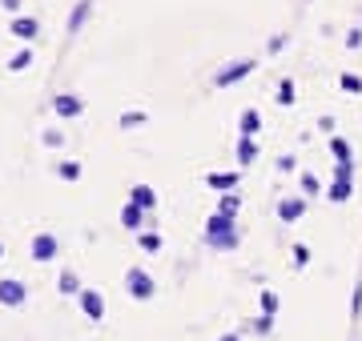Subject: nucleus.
<instances>
[{"label":"nucleus","instance_id":"nucleus-1","mask_svg":"<svg viewBox=\"0 0 362 341\" xmlns=\"http://www.w3.org/2000/svg\"><path fill=\"white\" fill-rule=\"evenodd\" d=\"M201 241H205V249H214V253H234L241 245V229H238V221H234V217H221V213H214V217L205 221Z\"/></svg>","mask_w":362,"mask_h":341},{"label":"nucleus","instance_id":"nucleus-2","mask_svg":"<svg viewBox=\"0 0 362 341\" xmlns=\"http://www.w3.org/2000/svg\"><path fill=\"white\" fill-rule=\"evenodd\" d=\"M125 293L133 297V301H153L157 297V277L141 265H129L125 269Z\"/></svg>","mask_w":362,"mask_h":341},{"label":"nucleus","instance_id":"nucleus-3","mask_svg":"<svg viewBox=\"0 0 362 341\" xmlns=\"http://www.w3.org/2000/svg\"><path fill=\"white\" fill-rule=\"evenodd\" d=\"M258 68V61L254 56H241V61H230V65H221L214 72V89H230V85H241L250 72Z\"/></svg>","mask_w":362,"mask_h":341},{"label":"nucleus","instance_id":"nucleus-4","mask_svg":"<svg viewBox=\"0 0 362 341\" xmlns=\"http://www.w3.org/2000/svg\"><path fill=\"white\" fill-rule=\"evenodd\" d=\"M0 305L4 309H24L28 305V285L21 277H0Z\"/></svg>","mask_w":362,"mask_h":341},{"label":"nucleus","instance_id":"nucleus-5","mask_svg":"<svg viewBox=\"0 0 362 341\" xmlns=\"http://www.w3.org/2000/svg\"><path fill=\"white\" fill-rule=\"evenodd\" d=\"M77 305H81V313L93 321V325H101V321H105V293H101V289L85 285V289H81V297H77Z\"/></svg>","mask_w":362,"mask_h":341},{"label":"nucleus","instance_id":"nucleus-6","mask_svg":"<svg viewBox=\"0 0 362 341\" xmlns=\"http://www.w3.org/2000/svg\"><path fill=\"white\" fill-rule=\"evenodd\" d=\"M28 253H32V261H41V265L57 261V253H61L57 233H37V237H32V245H28Z\"/></svg>","mask_w":362,"mask_h":341},{"label":"nucleus","instance_id":"nucleus-7","mask_svg":"<svg viewBox=\"0 0 362 341\" xmlns=\"http://www.w3.org/2000/svg\"><path fill=\"white\" fill-rule=\"evenodd\" d=\"M52 113L65 116V121H72V116L85 113V101H81L77 92H57V96H52Z\"/></svg>","mask_w":362,"mask_h":341},{"label":"nucleus","instance_id":"nucleus-8","mask_svg":"<svg viewBox=\"0 0 362 341\" xmlns=\"http://www.w3.org/2000/svg\"><path fill=\"white\" fill-rule=\"evenodd\" d=\"M121 225L129 229V233H141L145 225H157V221H153V213H145V209L125 201V209H121Z\"/></svg>","mask_w":362,"mask_h":341},{"label":"nucleus","instance_id":"nucleus-9","mask_svg":"<svg viewBox=\"0 0 362 341\" xmlns=\"http://www.w3.org/2000/svg\"><path fill=\"white\" fill-rule=\"evenodd\" d=\"M306 217V197H282L278 201V221L282 225H294V221H302Z\"/></svg>","mask_w":362,"mask_h":341},{"label":"nucleus","instance_id":"nucleus-10","mask_svg":"<svg viewBox=\"0 0 362 341\" xmlns=\"http://www.w3.org/2000/svg\"><path fill=\"white\" fill-rule=\"evenodd\" d=\"M350 197H354V177H334L330 189H326V201L330 205H346Z\"/></svg>","mask_w":362,"mask_h":341},{"label":"nucleus","instance_id":"nucleus-11","mask_svg":"<svg viewBox=\"0 0 362 341\" xmlns=\"http://www.w3.org/2000/svg\"><path fill=\"white\" fill-rule=\"evenodd\" d=\"M129 205H137L145 213H153L157 209V193H153V185H133L129 189Z\"/></svg>","mask_w":362,"mask_h":341},{"label":"nucleus","instance_id":"nucleus-12","mask_svg":"<svg viewBox=\"0 0 362 341\" xmlns=\"http://www.w3.org/2000/svg\"><path fill=\"white\" fill-rule=\"evenodd\" d=\"M205 185H210V189H217V197H221V193H238L241 173H210V177H205Z\"/></svg>","mask_w":362,"mask_h":341},{"label":"nucleus","instance_id":"nucleus-13","mask_svg":"<svg viewBox=\"0 0 362 341\" xmlns=\"http://www.w3.org/2000/svg\"><path fill=\"white\" fill-rule=\"evenodd\" d=\"M89 17H93V0H77V4H72V12H69V32H81Z\"/></svg>","mask_w":362,"mask_h":341},{"label":"nucleus","instance_id":"nucleus-14","mask_svg":"<svg viewBox=\"0 0 362 341\" xmlns=\"http://www.w3.org/2000/svg\"><path fill=\"white\" fill-rule=\"evenodd\" d=\"M57 289H61V297H81V277H77V269H61V277H57Z\"/></svg>","mask_w":362,"mask_h":341},{"label":"nucleus","instance_id":"nucleus-15","mask_svg":"<svg viewBox=\"0 0 362 341\" xmlns=\"http://www.w3.org/2000/svg\"><path fill=\"white\" fill-rule=\"evenodd\" d=\"M258 161V136H238V165L250 169Z\"/></svg>","mask_w":362,"mask_h":341},{"label":"nucleus","instance_id":"nucleus-16","mask_svg":"<svg viewBox=\"0 0 362 341\" xmlns=\"http://www.w3.org/2000/svg\"><path fill=\"white\" fill-rule=\"evenodd\" d=\"M238 133L241 136H258L262 133V113H258V109H245V113L238 116Z\"/></svg>","mask_w":362,"mask_h":341},{"label":"nucleus","instance_id":"nucleus-17","mask_svg":"<svg viewBox=\"0 0 362 341\" xmlns=\"http://www.w3.org/2000/svg\"><path fill=\"white\" fill-rule=\"evenodd\" d=\"M330 153H334V165H354V149L346 136H330Z\"/></svg>","mask_w":362,"mask_h":341},{"label":"nucleus","instance_id":"nucleus-18","mask_svg":"<svg viewBox=\"0 0 362 341\" xmlns=\"http://www.w3.org/2000/svg\"><path fill=\"white\" fill-rule=\"evenodd\" d=\"M12 32H17L21 41H37V32H41V21H37V17H17V21H12Z\"/></svg>","mask_w":362,"mask_h":341},{"label":"nucleus","instance_id":"nucleus-19","mask_svg":"<svg viewBox=\"0 0 362 341\" xmlns=\"http://www.w3.org/2000/svg\"><path fill=\"white\" fill-rule=\"evenodd\" d=\"M258 309H262L265 318H278V309H282V297L274 293V289H262V293H258Z\"/></svg>","mask_w":362,"mask_h":341},{"label":"nucleus","instance_id":"nucleus-20","mask_svg":"<svg viewBox=\"0 0 362 341\" xmlns=\"http://www.w3.org/2000/svg\"><path fill=\"white\" fill-rule=\"evenodd\" d=\"M245 333H254V338H270V333H274V318L258 313V318H254L250 325H245V329H241V338H245Z\"/></svg>","mask_w":362,"mask_h":341},{"label":"nucleus","instance_id":"nucleus-21","mask_svg":"<svg viewBox=\"0 0 362 341\" xmlns=\"http://www.w3.org/2000/svg\"><path fill=\"white\" fill-rule=\"evenodd\" d=\"M238 209H241L238 193H221V197H217V213H221V217H234V221H238Z\"/></svg>","mask_w":362,"mask_h":341},{"label":"nucleus","instance_id":"nucleus-22","mask_svg":"<svg viewBox=\"0 0 362 341\" xmlns=\"http://www.w3.org/2000/svg\"><path fill=\"white\" fill-rule=\"evenodd\" d=\"M298 189H302V197H306V201L322 197V181H318L314 173H302V177H298Z\"/></svg>","mask_w":362,"mask_h":341},{"label":"nucleus","instance_id":"nucleus-23","mask_svg":"<svg viewBox=\"0 0 362 341\" xmlns=\"http://www.w3.org/2000/svg\"><path fill=\"white\" fill-rule=\"evenodd\" d=\"M137 245H141L145 253H161V233H157V229H141V233H137Z\"/></svg>","mask_w":362,"mask_h":341},{"label":"nucleus","instance_id":"nucleus-24","mask_svg":"<svg viewBox=\"0 0 362 341\" xmlns=\"http://www.w3.org/2000/svg\"><path fill=\"white\" fill-rule=\"evenodd\" d=\"M310 245H302V241H298V245H290V265H294V269H306V265H310Z\"/></svg>","mask_w":362,"mask_h":341},{"label":"nucleus","instance_id":"nucleus-25","mask_svg":"<svg viewBox=\"0 0 362 341\" xmlns=\"http://www.w3.org/2000/svg\"><path fill=\"white\" fill-rule=\"evenodd\" d=\"M274 101H278V105H294V101H298V89H294V81H278V92H274Z\"/></svg>","mask_w":362,"mask_h":341},{"label":"nucleus","instance_id":"nucleus-26","mask_svg":"<svg viewBox=\"0 0 362 341\" xmlns=\"http://www.w3.org/2000/svg\"><path fill=\"white\" fill-rule=\"evenodd\" d=\"M338 85H342V92L359 96V92H362V76H359V72H342V76H338Z\"/></svg>","mask_w":362,"mask_h":341},{"label":"nucleus","instance_id":"nucleus-27","mask_svg":"<svg viewBox=\"0 0 362 341\" xmlns=\"http://www.w3.org/2000/svg\"><path fill=\"white\" fill-rule=\"evenodd\" d=\"M149 121V113H141V109H129V113H121V129H137V125H145Z\"/></svg>","mask_w":362,"mask_h":341},{"label":"nucleus","instance_id":"nucleus-28","mask_svg":"<svg viewBox=\"0 0 362 341\" xmlns=\"http://www.w3.org/2000/svg\"><path fill=\"white\" fill-rule=\"evenodd\" d=\"M28 65H32V48H21V52H17V56L8 61V68H12V72H24Z\"/></svg>","mask_w":362,"mask_h":341},{"label":"nucleus","instance_id":"nucleus-29","mask_svg":"<svg viewBox=\"0 0 362 341\" xmlns=\"http://www.w3.org/2000/svg\"><path fill=\"white\" fill-rule=\"evenodd\" d=\"M41 141H45V149H61V145H65V133H61V129H45Z\"/></svg>","mask_w":362,"mask_h":341},{"label":"nucleus","instance_id":"nucleus-30","mask_svg":"<svg viewBox=\"0 0 362 341\" xmlns=\"http://www.w3.org/2000/svg\"><path fill=\"white\" fill-rule=\"evenodd\" d=\"M57 173H61L65 181H77V177H81V165H77V161H61V165H57Z\"/></svg>","mask_w":362,"mask_h":341},{"label":"nucleus","instance_id":"nucleus-31","mask_svg":"<svg viewBox=\"0 0 362 341\" xmlns=\"http://www.w3.org/2000/svg\"><path fill=\"white\" fill-rule=\"evenodd\" d=\"M350 318H362V281H354V293H350Z\"/></svg>","mask_w":362,"mask_h":341},{"label":"nucleus","instance_id":"nucleus-32","mask_svg":"<svg viewBox=\"0 0 362 341\" xmlns=\"http://www.w3.org/2000/svg\"><path fill=\"white\" fill-rule=\"evenodd\" d=\"M294 169H298V157H278V173H294Z\"/></svg>","mask_w":362,"mask_h":341},{"label":"nucleus","instance_id":"nucleus-33","mask_svg":"<svg viewBox=\"0 0 362 341\" xmlns=\"http://www.w3.org/2000/svg\"><path fill=\"white\" fill-rule=\"evenodd\" d=\"M346 48H362V28H350V32H346Z\"/></svg>","mask_w":362,"mask_h":341},{"label":"nucleus","instance_id":"nucleus-34","mask_svg":"<svg viewBox=\"0 0 362 341\" xmlns=\"http://www.w3.org/2000/svg\"><path fill=\"white\" fill-rule=\"evenodd\" d=\"M270 52H282V48H286V32H278V37H270Z\"/></svg>","mask_w":362,"mask_h":341},{"label":"nucleus","instance_id":"nucleus-35","mask_svg":"<svg viewBox=\"0 0 362 341\" xmlns=\"http://www.w3.org/2000/svg\"><path fill=\"white\" fill-rule=\"evenodd\" d=\"M334 177H354V165H334Z\"/></svg>","mask_w":362,"mask_h":341},{"label":"nucleus","instance_id":"nucleus-36","mask_svg":"<svg viewBox=\"0 0 362 341\" xmlns=\"http://www.w3.org/2000/svg\"><path fill=\"white\" fill-rule=\"evenodd\" d=\"M217 341H241V329H230V333H221Z\"/></svg>","mask_w":362,"mask_h":341},{"label":"nucleus","instance_id":"nucleus-37","mask_svg":"<svg viewBox=\"0 0 362 341\" xmlns=\"http://www.w3.org/2000/svg\"><path fill=\"white\" fill-rule=\"evenodd\" d=\"M0 4H4L8 12H17V8H21V0H0Z\"/></svg>","mask_w":362,"mask_h":341},{"label":"nucleus","instance_id":"nucleus-38","mask_svg":"<svg viewBox=\"0 0 362 341\" xmlns=\"http://www.w3.org/2000/svg\"><path fill=\"white\" fill-rule=\"evenodd\" d=\"M0 257H4V245H0Z\"/></svg>","mask_w":362,"mask_h":341}]
</instances>
